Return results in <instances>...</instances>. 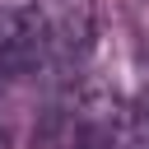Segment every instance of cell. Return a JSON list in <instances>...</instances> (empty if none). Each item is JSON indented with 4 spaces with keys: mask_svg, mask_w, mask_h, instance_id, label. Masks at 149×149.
<instances>
[{
    "mask_svg": "<svg viewBox=\"0 0 149 149\" xmlns=\"http://www.w3.org/2000/svg\"><path fill=\"white\" fill-rule=\"evenodd\" d=\"M42 51L51 70H74L93 42V0H37Z\"/></svg>",
    "mask_w": 149,
    "mask_h": 149,
    "instance_id": "cell-1",
    "label": "cell"
},
{
    "mask_svg": "<svg viewBox=\"0 0 149 149\" xmlns=\"http://www.w3.org/2000/svg\"><path fill=\"white\" fill-rule=\"evenodd\" d=\"M130 135V107L112 84H88L70 116V144L74 149H126Z\"/></svg>",
    "mask_w": 149,
    "mask_h": 149,
    "instance_id": "cell-2",
    "label": "cell"
},
{
    "mask_svg": "<svg viewBox=\"0 0 149 149\" xmlns=\"http://www.w3.org/2000/svg\"><path fill=\"white\" fill-rule=\"evenodd\" d=\"M42 61L47 51L37 0H0V79H19Z\"/></svg>",
    "mask_w": 149,
    "mask_h": 149,
    "instance_id": "cell-3",
    "label": "cell"
},
{
    "mask_svg": "<svg viewBox=\"0 0 149 149\" xmlns=\"http://www.w3.org/2000/svg\"><path fill=\"white\" fill-rule=\"evenodd\" d=\"M126 149H149V88H144L140 102L130 107V135H126Z\"/></svg>",
    "mask_w": 149,
    "mask_h": 149,
    "instance_id": "cell-4",
    "label": "cell"
}]
</instances>
